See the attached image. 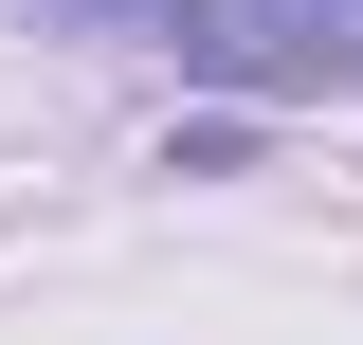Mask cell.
<instances>
[{
	"mask_svg": "<svg viewBox=\"0 0 363 345\" xmlns=\"http://www.w3.org/2000/svg\"><path fill=\"white\" fill-rule=\"evenodd\" d=\"M327 18H363V0H327Z\"/></svg>",
	"mask_w": 363,
	"mask_h": 345,
	"instance_id": "obj_2",
	"label": "cell"
},
{
	"mask_svg": "<svg viewBox=\"0 0 363 345\" xmlns=\"http://www.w3.org/2000/svg\"><path fill=\"white\" fill-rule=\"evenodd\" d=\"M73 18L164 37L182 73H218V91H327V73H363V37L327 18V0H73Z\"/></svg>",
	"mask_w": 363,
	"mask_h": 345,
	"instance_id": "obj_1",
	"label": "cell"
}]
</instances>
